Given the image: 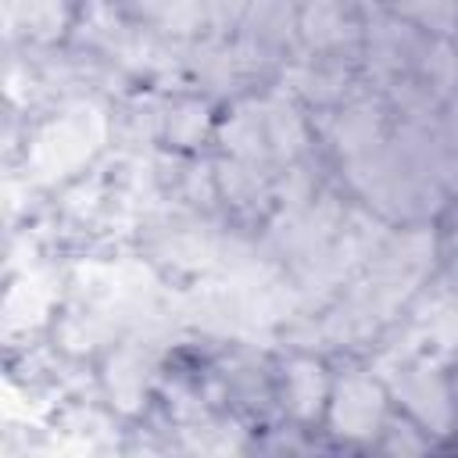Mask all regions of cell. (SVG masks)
<instances>
[{
	"label": "cell",
	"mask_w": 458,
	"mask_h": 458,
	"mask_svg": "<svg viewBox=\"0 0 458 458\" xmlns=\"http://www.w3.org/2000/svg\"><path fill=\"white\" fill-rule=\"evenodd\" d=\"M376 419H379V394L369 383L351 379L344 386L340 401H336V426H340V433L361 437V433H369L376 426Z\"/></svg>",
	"instance_id": "1"
}]
</instances>
